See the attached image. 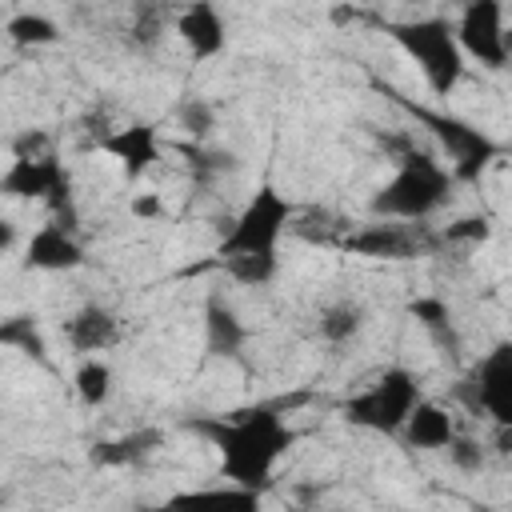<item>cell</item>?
<instances>
[{
  "mask_svg": "<svg viewBox=\"0 0 512 512\" xmlns=\"http://www.w3.org/2000/svg\"><path fill=\"white\" fill-rule=\"evenodd\" d=\"M192 428L200 436H208L212 448L220 452V476L228 484H240V488H252V492H260L272 480L276 464L296 444V428L268 404L244 408V412H232V416L192 420Z\"/></svg>",
  "mask_w": 512,
  "mask_h": 512,
  "instance_id": "cell-1",
  "label": "cell"
},
{
  "mask_svg": "<svg viewBox=\"0 0 512 512\" xmlns=\"http://www.w3.org/2000/svg\"><path fill=\"white\" fill-rule=\"evenodd\" d=\"M452 184H456L452 172L436 156H428V152H420L412 144L404 156H396V172L372 192L368 212L376 220L420 224V220L436 216L452 200Z\"/></svg>",
  "mask_w": 512,
  "mask_h": 512,
  "instance_id": "cell-2",
  "label": "cell"
},
{
  "mask_svg": "<svg viewBox=\"0 0 512 512\" xmlns=\"http://www.w3.org/2000/svg\"><path fill=\"white\" fill-rule=\"evenodd\" d=\"M392 44L420 68L432 96H452L464 80V52L456 44L452 20L444 16H416V20H392L388 24Z\"/></svg>",
  "mask_w": 512,
  "mask_h": 512,
  "instance_id": "cell-3",
  "label": "cell"
},
{
  "mask_svg": "<svg viewBox=\"0 0 512 512\" xmlns=\"http://www.w3.org/2000/svg\"><path fill=\"white\" fill-rule=\"evenodd\" d=\"M296 220V204L272 188V184H260L244 208L228 220L220 244H216V256H244V252H276L280 248V236L292 228Z\"/></svg>",
  "mask_w": 512,
  "mask_h": 512,
  "instance_id": "cell-4",
  "label": "cell"
},
{
  "mask_svg": "<svg viewBox=\"0 0 512 512\" xmlns=\"http://www.w3.org/2000/svg\"><path fill=\"white\" fill-rule=\"evenodd\" d=\"M420 400V376L412 368H384L368 388L352 392L340 408V416L356 428L380 432V436H396L404 416L412 412V404Z\"/></svg>",
  "mask_w": 512,
  "mask_h": 512,
  "instance_id": "cell-5",
  "label": "cell"
},
{
  "mask_svg": "<svg viewBox=\"0 0 512 512\" xmlns=\"http://www.w3.org/2000/svg\"><path fill=\"white\" fill-rule=\"evenodd\" d=\"M456 44L480 68L500 72L508 64V32H504V4L500 0H464L460 16L452 20Z\"/></svg>",
  "mask_w": 512,
  "mask_h": 512,
  "instance_id": "cell-6",
  "label": "cell"
},
{
  "mask_svg": "<svg viewBox=\"0 0 512 512\" xmlns=\"http://www.w3.org/2000/svg\"><path fill=\"white\" fill-rule=\"evenodd\" d=\"M432 132H436V140L444 144V152H448V160H452V180H460V184H476L480 176H484V168L500 156V144L488 136V132H480V128H472L468 120H456V116H440V112H416Z\"/></svg>",
  "mask_w": 512,
  "mask_h": 512,
  "instance_id": "cell-7",
  "label": "cell"
},
{
  "mask_svg": "<svg viewBox=\"0 0 512 512\" xmlns=\"http://www.w3.org/2000/svg\"><path fill=\"white\" fill-rule=\"evenodd\" d=\"M472 384H476V404L492 424H512V344L500 340L484 352V360H476L472 368Z\"/></svg>",
  "mask_w": 512,
  "mask_h": 512,
  "instance_id": "cell-8",
  "label": "cell"
},
{
  "mask_svg": "<svg viewBox=\"0 0 512 512\" xmlns=\"http://www.w3.org/2000/svg\"><path fill=\"white\" fill-rule=\"evenodd\" d=\"M96 148H100L104 156H112L128 180H140V176L160 160V152H164L160 132H156V124H148V120L108 128L104 136H96Z\"/></svg>",
  "mask_w": 512,
  "mask_h": 512,
  "instance_id": "cell-9",
  "label": "cell"
},
{
  "mask_svg": "<svg viewBox=\"0 0 512 512\" xmlns=\"http://www.w3.org/2000/svg\"><path fill=\"white\" fill-rule=\"evenodd\" d=\"M340 248L364 260H408L424 248V236H416V228H408L404 220H376V224L352 228L340 240Z\"/></svg>",
  "mask_w": 512,
  "mask_h": 512,
  "instance_id": "cell-10",
  "label": "cell"
},
{
  "mask_svg": "<svg viewBox=\"0 0 512 512\" xmlns=\"http://www.w3.org/2000/svg\"><path fill=\"white\" fill-rule=\"evenodd\" d=\"M172 32L180 36V44L188 48L192 60H216L228 48V24L212 0H192L172 20Z\"/></svg>",
  "mask_w": 512,
  "mask_h": 512,
  "instance_id": "cell-11",
  "label": "cell"
},
{
  "mask_svg": "<svg viewBox=\"0 0 512 512\" xmlns=\"http://www.w3.org/2000/svg\"><path fill=\"white\" fill-rule=\"evenodd\" d=\"M80 264H84V244L76 240V228L60 220L40 224L24 244V268L32 272H72Z\"/></svg>",
  "mask_w": 512,
  "mask_h": 512,
  "instance_id": "cell-12",
  "label": "cell"
},
{
  "mask_svg": "<svg viewBox=\"0 0 512 512\" xmlns=\"http://www.w3.org/2000/svg\"><path fill=\"white\" fill-rule=\"evenodd\" d=\"M64 336H68V348L80 352V356H96L104 348H112L120 340V316L104 304H80L68 324H64Z\"/></svg>",
  "mask_w": 512,
  "mask_h": 512,
  "instance_id": "cell-13",
  "label": "cell"
},
{
  "mask_svg": "<svg viewBox=\"0 0 512 512\" xmlns=\"http://www.w3.org/2000/svg\"><path fill=\"white\" fill-rule=\"evenodd\" d=\"M400 432H404L408 448H416V452H444L448 440H452L460 428H456V416H452L440 400H424V396H420V400L412 404V412L404 416Z\"/></svg>",
  "mask_w": 512,
  "mask_h": 512,
  "instance_id": "cell-14",
  "label": "cell"
},
{
  "mask_svg": "<svg viewBox=\"0 0 512 512\" xmlns=\"http://www.w3.org/2000/svg\"><path fill=\"white\" fill-rule=\"evenodd\" d=\"M248 344V324L240 320V312L224 300V296H208L204 300V348L208 356H240Z\"/></svg>",
  "mask_w": 512,
  "mask_h": 512,
  "instance_id": "cell-15",
  "label": "cell"
},
{
  "mask_svg": "<svg viewBox=\"0 0 512 512\" xmlns=\"http://www.w3.org/2000/svg\"><path fill=\"white\" fill-rule=\"evenodd\" d=\"M160 444H164V432H160V428H132V432L116 436V440L92 444L88 460H92L96 468H136V464L152 460Z\"/></svg>",
  "mask_w": 512,
  "mask_h": 512,
  "instance_id": "cell-16",
  "label": "cell"
},
{
  "mask_svg": "<svg viewBox=\"0 0 512 512\" xmlns=\"http://www.w3.org/2000/svg\"><path fill=\"white\" fill-rule=\"evenodd\" d=\"M408 316L432 336L436 348H444V356H456L460 352L456 316H452V304L444 296H416V300H408Z\"/></svg>",
  "mask_w": 512,
  "mask_h": 512,
  "instance_id": "cell-17",
  "label": "cell"
},
{
  "mask_svg": "<svg viewBox=\"0 0 512 512\" xmlns=\"http://www.w3.org/2000/svg\"><path fill=\"white\" fill-rule=\"evenodd\" d=\"M364 320H368L364 304H356V300H332V304L320 308V316H316V332H320L324 344L340 348V344H348V340L360 336Z\"/></svg>",
  "mask_w": 512,
  "mask_h": 512,
  "instance_id": "cell-18",
  "label": "cell"
},
{
  "mask_svg": "<svg viewBox=\"0 0 512 512\" xmlns=\"http://www.w3.org/2000/svg\"><path fill=\"white\" fill-rule=\"evenodd\" d=\"M112 368H108V360H100V356H80V364H76V372H72V388H76V400L84 404V408H104L108 404V396H112Z\"/></svg>",
  "mask_w": 512,
  "mask_h": 512,
  "instance_id": "cell-19",
  "label": "cell"
},
{
  "mask_svg": "<svg viewBox=\"0 0 512 512\" xmlns=\"http://www.w3.org/2000/svg\"><path fill=\"white\" fill-rule=\"evenodd\" d=\"M0 348H16L20 356L48 364L44 332H40L36 316H28V312H16V316H4V320H0Z\"/></svg>",
  "mask_w": 512,
  "mask_h": 512,
  "instance_id": "cell-20",
  "label": "cell"
},
{
  "mask_svg": "<svg viewBox=\"0 0 512 512\" xmlns=\"http://www.w3.org/2000/svg\"><path fill=\"white\" fill-rule=\"evenodd\" d=\"M220 264H224V272H228L236 284H244V288H264V284H272L276 272H280V256H276V252L220 256Z\"/></svg>",
  "mask_w": 512,
  "mask_h": 512,
  "instance_id": "cell-21",
  "label": "cell"
},
{
  "mask_svg": "<svg viewBox=\"0 0 512 512\" xmlns=\"http://www.w3.org/2000/svg\"><path fill=\"white\" fill-rule=\"evenodd\" d=\"M8 40L20 44V48H48L60 40V24L44 12H16L8 24H4Z\"/></svg>",
  "mask_w": 512,
  "mask_h": 512,
  "instance_id": "cell-22",
  "label": "cell"
},
{
  "mask_svg": "<svg viewBox=\"0 0 512 512\" xmlns=\"http://www.w3.org/2000/svg\"><path fill=\"white\" fill-rule=\"evenodd\" d=\"M176 128L184 136H192V140H208L212 128H216V108L208 100H200V96H184L176 104Z\"/></svg>",
  "mask_w": 512,
  "mask_h": 512,
  "instance_id": "cell-23",
  "label": "cell"
},
{
  "mask_svg": "<svg viewBox=\"0 0 512 512\" xmlns=\"http://www.w3.org/2000/svg\"><path fill=\"white\" fill-rule=\"evenodd\" d=\"M444 452H448V464L464 476H480L484 464H488V444L480 436H468V432H456Z\"/></svg>",
  "mask_w": 512,
  "mask_h": 512,
  "instance_id": "cell-24",
  "label": "cell"
},
{
  "mask_svg": "<svg viewBox=\"0 0 512 512\" xmlns=\"http://www.w3.org/2000/svg\"><path fill=\"white\" fill-rule=\"evenodd\" d=\"M184 156H188V168L196 176H224V172H236L240 168V156L232 148H204L200 140H192L184 148Z\"/></svg>",
  "mask_w": 512,
  "mask_h": 512,
  "instance_id": "cell-25",
  "label": "cell"
},
{
  "mask_svg": "<svg viewBox=\"0 0 512 512\" xmlns=\"http://www.w3.org/2000/svg\"><path fill=\"white\" fill-rule=\"evenodd\" d=\"M488 236H492V220L488 216H460L440 232L444 244H484Z\"/></svg>",
  "mask_w": 512,
  "mask_h": 512,
  "instance_id": "cell-26",
  "label": "cell"
},
{
  "mask_svg": "<svg viewBox=\"0 0 512 512\" xmlns=\"http://www.w3.org/2000/svg\"><path fill=\"white\" fill-rule=\"evenodd\" d=\"M160 28H164V12H160L156 4H144V8L136 12V24H132V40H136L140 48H152V44L160 40Z\"/></svg>",
  "mask_w": 512,
  "mask_h": 512,
  "instance_id": "cell-27",
  "label": "cell"
},
{
  "mask_svg": "<svg viewBox=\"0 0 512 512\" xmlns=\"http://www.w3.org/2000/svg\"><path fill=\"white\" fill-rule=\"evenodd\" d=\"M12 156H52V136L44 128H24L12 140Z\"/></svg>",
  "mask_w": 512,
  "mask_h": 512,
  "instance_id": "cell-28",
  "label": "cell"
},
{
  "mask_svg": "<svg viewBox=\"0 0 512 512\" xmlns=\"http://www.w3.org/2000/svg\"><path fill=\"white\" fill-rule=\"evenodd\" d=\"M128 212H132L136 220H164V216H168V204H164L160 192H136V196L128 200Z\"/></svg>",
  "mask_w": 512,
  "mask_h": 512,
  "instance_id": "cell-29",
  "label": "cell"
},
{
  "mask_svg": "<svg viewBox=\"0 0 512 512\" xmlns=\"http://www.w3.org/2000/svg\"><path fill=\"white\" fill-rule=\"evenodd\" d=\"M16 248V224L8 216H0V256H8Z\"/></svg>",
  "mask_w": 512,
  "mask_h": 512,
  "instance_id": "cell-30",
  "label": "cell"
},
{
  "mask_svg": "<svg viewBox=\"0 0 512 512\" xmlns=\"http://www.w3.org/2000/svg\"><path fill=\"white\" fill-rule=\"evenodd\" d=\"M108 4H112V0H108Z\"/></svg>",
  "mask_w": 512,
  "mask_h": 512,
  "instance_id": "cell-31",
  "label": "cell"
},
{
  "mask_svg": "<svg viewBox=\"0 0 512 512\" xmlns=\"http://www.w3.org/2000/svg\"><path fill=\"white\" fill-rule=\"evenodd\" d=\"M460 4H464V0H460Z\"/></svg>",
  "mask_w": 512,
  "mask_h": 512,
  "instance_id": "cell-32",
  "label": "cell"
}]
</instances>
